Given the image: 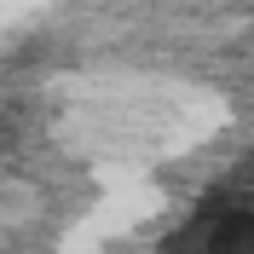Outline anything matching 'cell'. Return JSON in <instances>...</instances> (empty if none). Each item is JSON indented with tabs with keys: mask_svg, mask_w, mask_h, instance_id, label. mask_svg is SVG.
Listing matches in <instances>:
<instances>
[{
	"mask_svg": "<svg viewBox=\"0 0 254 254\" xmlns=\"http://www.w3.org/2000/svg\"><path fill=\"white\" fill-rule=\"evenodd\" d=\"M156 254H254V196L237 190V185H225Z\"/></svg>",
	"mask_w": 254,
	"mask_h": 254,
	"instance_id": "1",
	"label": "cell"
}]
</instances>
